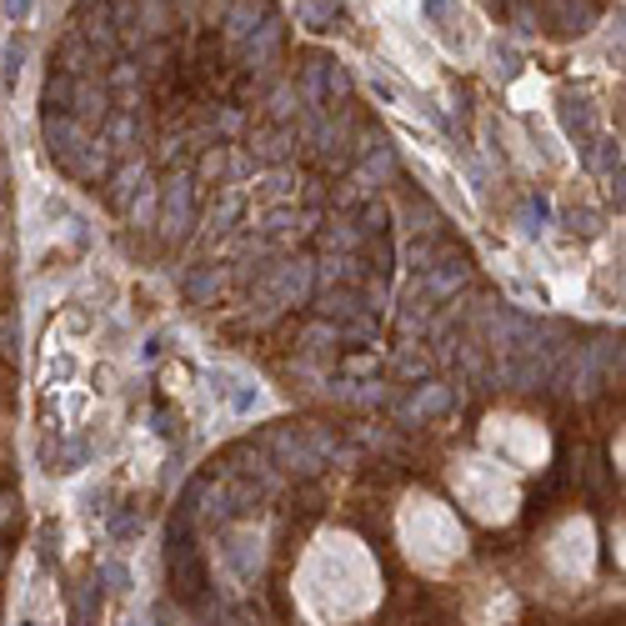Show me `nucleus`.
<instances>
[{
	"label": "nucleus",
	"mask_w": 626,
	"mask_h": 626,
	"mask_svg": "<svg viewBox=\"0 0 626 626\" xmlns=\"http://www.w3.org/2000/svg\"><path fill=\"white\" fill-rule=\"evenodd\" d=\"M196 221V181L191 176H171L161 196V236L166 241H186Z\"/></svg>",
	"instance_id": "f257e3e1"
},
{
	"label": "nucleus",
	"mask_w": 626,
	"mask_h": 626,
	"mask_svg": "<svg viewBox=\"0 0 626 626\" xmlns=\"http://www.w3.org/2000/svg\"><path fill=\"white\" fill-rule=\"evenodd\" d=\"M311 286H316V266L311 261H281L271 276H266L261 291H271L281 306H301L306 296H311Z\"/></svg>",
	"instance_id": "f03ea898"
},
{
	"label": "nucleus",
	"mask_w": 626,
	"mask_h": 626,
	"mask_svg": "<svg viewBox=\"0 0 626 626\" xmlns=\"http://www.w3.org/2000/svg\"><path fill=\"white\" fill-rule=\"evenodd\" d=\"M66 116H71L76 126H101L106 116H111V96H106V86L101 81H91V76H81L76 81V91H71V106H66Z\"/></svg>",
	"instance_id": "7ed1b4c3"
},
{
	"label": "nucleus",
	"mask_w": 626,
	"mask_h": 626,
	"mask_svg": "<svg viewBox=\"0 0 626 626\" xmlns=\"http://www.w3.org/2000/svg\"><path fill=\"white\" fill-rule=\"evenodd\" d=\"M46 146H51V156L61 166H71L76 156L91 146V131L86 126H76L71 116H56V111H46Z\"/></svg>",
	"instance_id": "20e7f679"
},
{
	"label": "nucleus",
	"mask_w": 626,
	"mask_h": 626,
	"mask_svg": "<svg viewBox=\"0 0 626 626\" xmlns=\"http://www.w3.org/2000/svg\"><path fill=\"white\" fill-rule=\"evenodd\" d=\"M261 26H266V0H236L231 11H226V41L246 46Z\"/></svg>",
	"instance_id": "39448f33"
},
{
	"label": "nucleus",
	"mask_w": 626,
	"mask_h": 626,
	"mask_svg": "<svg viewBox=\"0 0 626 626\" xmlns=\"http://www.w3.org/2000/svg\"><path fill=\"white\" fill-rule=\"evenodd\" d=\"M281 51V21L276 16H266V26L251 36V41L241 46V61H246V71H266V61Z\"/></svg>",
	"instance_id": "423d86ee"
},
{
	"label": "nucleus",
	"mask_w": 626,
	"mask_h": 626,
	"mask_svg": "<svg viewBox=\"0 0 626 626\" xmlns=\"http://www.w3.org/2000/svg\"><path fill=\"white\" fill-rule=\"evenodd\" d=\"M296 151V131H286V126H276V131H266V136H256L251 141V156L256 161H286V156Z\"/></svg>",
	"instance_id": "0eeeda50"
},
{
	"label": "nucleus",
	"mask_w": 626,
	"mask_h": 626,
	"mask_svg": "<svg viewBox=\"0 0 626 626\" xmlns=\"http://www.w3.org/2000/svg\"><path fill=\"white\" fill-rule=\"evenodd\" d=\"M301 21L316 31H331L341 21V0H301Z\"/></svg>",
	"instance_id": "6e6552de"
},
{
	"label": "nucleus",
	"mask_w": 626,
	"mask_h": 626,
	"mask_svg": "<svg viewBox=\"0 0 626 626\" xmlns=\"http://www.w3.org/2000/svg\"><path fill=\"white\" fill-rule=\"evenodd\" d=\"M566 131L576 136V146H582V151H592L596 131H592V111H586L582 101H566Z\"/></svg>",
	"instance_id": "1a4fd4ad"
},
{
	"label": "nucleus",
	"mask_w": 626,
	"mask_h": 626,
	"mask_svg": "<svg viewBox=\"0 0 626 626\" xmlns=\"http://www.w3.org/2000/svg\"><path fill=\"white\" fill-rule=\"evenodd\" d=\"M71 91H76V76L51 71V81H46V106H51L56 116H66V106H71Z\"/></svg>",
	"instance_id": "9d476101"
},
{
	"label": "nucleus",
	"mask_w": 626,
	"mask_h": 626,
	"mask_svg": "<svg viewBox=\"0 0 626 626\" xmlns=\"http://www.w3.org/2000/svg\"><path fill=\"white\" fill-rule=\"evenodd\" d=\"M321 246H326V251H356V246H361V236H356V226L336 221V226H326V231H321Z\"/></svg>",
	"instance_id": "9b49d317"
},
{
	"label": "nucleus",
	"mask_w": 626,
	"mask_h": 626,
	"mask_svg": "<svg viewBox=\"0 0 626 626\" xmlns=\"http://www.w3.org/2000/svg\"><path fill=\"white\" fill-rule=\"evenodd\" d=\"M216 286H221V271H216V266H201V271L186 281V291H191V301H211Z\"/></svg>",
	"instance_id": "f8f14e48"
},
{
	"label": "nucleus",
	"mask_w": 626,
	"mask_h": 626,
	"mask_svg": "<svg viewBox=\"0 0 626 626\" xmlns=\"http://www.w3.org/2000/svg\"><path fill=\"white\" fill-rule=\"evenodd\" d=\"M141 176H146V166L141 161H126L121 171H116V186H111V201H126V196L141 186Z\"/></svg>",
	"instance_id": "ddd939ff"
},
{
	"label": "nucleus",
	"mask_w": 626,
	"mask_h": 626,
	"mask_svg": "<svg viewBox=\"0 0 626 626\" xmlns=\"http://www.w3.org/2000/svg\"><path fill=\"white\" fill-rule=\"evenodd\" d=\"M321 81H326V106H331V101H346V91H351V76H346L336 61H326V76H321Z\"/></svg>",
	"instance_id": "4468645a"
},
{
	"label": "nucleus",
	"mask_w": 626,
	"mask_h": 626,
	"mask_svg": "<svg viewBox=\"0 0 626 626\" xmlns=\"http://www.w3.org/2000/svg\"><path fill=\"white\" fill-rule=\"evenodd\" d=\"M446 401H451V396H446V386H426V391H421V401H411V416H421V411H441V406Z\"/></svg>",
	"instance_id": "2eb2a0df"
},
{
	"label": "nucleus",
	"mask_w": 626,
	"mask_h": 626,
	"mask_svg": "<svg viewBox=\"0 0 626 626\" xmlns=\"http://www.w3.org/2000/svg\"><path fill=\"white\" fill-rule=\"evenodd\" d=\"M296 106H301V96H296V86H281V91L271 96V116H276V121H286V116H291Z\"/></svg>",
	"instance_id": "dca6fc26"
},
{
	"label": "nucleus",
	"mask_w": 626,
	"mask_h": 626,
	"mask_svg": "<svg viewBox=\"0 0 626 626\" xmlns=\"http://www.w3.org/2000/svg\"><path fill=\"white\" fill-rule=\"evenodd\" d=\"M21 61H26V41H11V46H6V81H16V76H21Z\"/></svg>",
	"instance_id": "f3484780"
},
{
	"label": "nucleus",
	"mask_w": 626,
	"mask_h": 626,
	"mask_svg": "<svg viewBox=\"0 0 626 626\" xmlns=\"http://www.w3.org/2000/svg\"><path fill=\"white\" fill-rule=\"evenodd\" d=\"M31 6H36V0H6V16H11L16 26H26V21H31Z\"/></svg>",
	"instance_id": "a211bd4d"
},
{
	"label": "nucleus",
	"mask_w": 626,
	"mask_h": 626,
	"mask_svg": "<svg viewBox=\"0 0 626 626\" xmlns=\"http://www.w3.org/2000/svg\"><path fill=\"white\" fill-rule=\"evenodd\" d=\"M426 366H431V361H426V356H416V351H406V356H401V371H406V376H421Z\"/></svg>",
	"instance_id": "6ab92c4d"
},
{
	"label": "nucleus",
	"mask_w": 626,
	"mask_h": 626,
	"mask_svg": "<svg viewBox=\"0 0 626 626\" xmlns=\"http://www.w3.org/2000/svg\"><path fill=\"white\" fill-rule=\"evenodd\" d=\"M421 11L436 21V16H446V11H451V6H446V0H421Z\"/></svg>",
	"instance_id": "aec40b11"
},
{
	"label": "nucleus",
	"mask_w": 626,
	"mask_h": 626,
	"mask_svg": "<svg viewBox=\"0 0 626 626\" xmlns=\"http://www.w3.org/2000/svg\"><path fill=\"white\" fill-rule=\"evenodd\" d=\"M496 6H506V0H496Z\"/></svg>",
	"instance_id": "412c9836"
}]
</instances>
